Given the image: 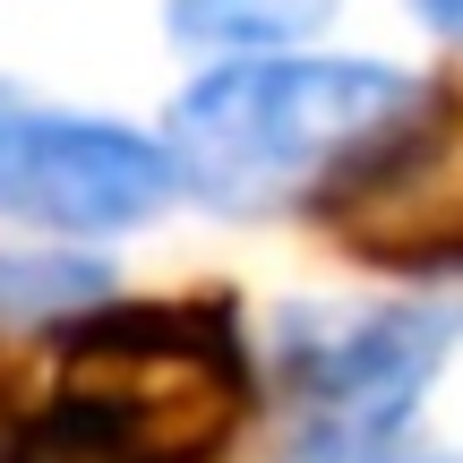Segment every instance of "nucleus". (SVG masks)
Wrapping results in <instances>:
<instances>
[{
  "instance_id": "nucleus-1",
  "label": "nucleus",
  "mask_w": 463,
  "mask_h": 463,
  "mask_svg": "<svg viewBox=\"0 0 463 463\" xmlns=\"http://www.w3.org/2000/svg\"><path fill=\"white\" fill-rule=\"evenodd\" d=\"M249 412V344L223 300H103L61 326V369L17 412L9 463H206Z\"/></svg>"
},
{
  "instance_id": "nucleus-2",
  "label": "nucleus",
  "mask_w": 463,
  "mask_h": 463,
  "mask_svg": "<svg viewBox=\"0 0 463 463\" xmlns=\"http://www.w3.org/2000/svg\"><path fill=\"white\" fill-rule=\"evenodd\" d=\"M420 103V86L386 61L335 52H275L223 61L172 103V181L223 215H266L309 181H335L369 137H386Z\"/></svg>"
},
{
  "instance_id": "nucleus-3",
  "label": "nucleus",
  "mask_w": 463,
  "mask_h": 463,
  "mask_svg": "<svg viewBox=\"0 0 463 463\" xmlns=\"http://www.w3.org/2000/svg\"><path fill=\"white\" fill-rule=\"evenodd\" d=\"M455 352V317L430 309H300L283 326V378L300 403V463H386L403 455V420L420 412L438 361Z\"/></svg>"
},
{
  "instance_id": "nucleus-4",
  "label": "nucleus",
  "mask_w": 463,
  "mask_h": 463,
  "mask_svg": "<svg viewBox=\"0 0 463 463\" xmlns=\"http://www.w3.org/2000/svg\"><path fill=\"white\" fill-rule=\"evenodd\" d=\"M172 155L120 120L86 112H43V103L0 86V215L34 232H129L164 215L172 198Z\"/></svg>"
},
{
  "instance_id": "nucleus-5",
  "label": "nucleus",
  "mask_w": 463,
  "mask_h": 463,
  "mask_svg": "<svg viewBox=\"0 0 463 463\" xmlns=\"http://www.w3.org/2000/svg\"><path fill=\"white\" fill-rule=\"evenodd\" d=\"M309 206L352 258L455 266L463 258V95H420Z\"/></svg>"
},
{
  "instance_id": "nucleus-6",
  "label": "nucleus",
  "mask_w": 463,
  "mask_h": 463,
  "mask_svg": "<svg viewBox=\"0 0 463 463\" xmlns=\"http://www.w3.org/2000/svg\"><path fill=\"white\" fill-rule=\"evenodd\" d=\"M335 0H172V43L232 52V61H275L300 34H317Z\"/></svg>"
},
{
  "instance_id": "nucleus-7",
  "label": "nucleus",
  "mask_w": 463,
  "mask_h": 463,
  "mask_svg": "<svg viewBox=\"0 0 463 463\" xmlns=\"http://www.w3.org/2000/svg\"><path fill=\"white\" fill-rule=\"evenodd\" d=\"M112 300V266L95 249H0V317H86Z\"/></svg>"
},
{
  "instance_id": "nucleus-8",
  "label": "nucleus",
  "mask_w": 463,
  "mask_h": 463,
  "mask_svg": "<svg viewBox=\"0 0 463 463\" xmlns=\"http://www.w3.org/2000/svg\"><path fill=\"white\" fill-rule=\"evenodd\" d=\"M420 17H430L438 34H455V43H463V0H420Z\"/></svg>"
},
{
  "instance_id": "nucleus-9",
  "label": "nucleus",
  "mask_w": 463,
  "mask_h": 463,
  "mask_svg": "<svg viewBox=\"0 0 463 463\" xmlns=\"http://www.w3.org/2000/svg\"><path fill=\"white\" fill-rule=\"evenodd\" d=\"M9 438H17V412H9V361H0V463H9Z\"/></svg>"
},
{
  "instance_id": "nucleus-10",
  "label": "nucleus",
  "mask_w": 463,
  "mask_h": 463,
  "mask_svg": "<svg viewBox=\"0 0 463 463\" xmlns=\"http://www.w3.org/2000/svg\"><path fill=\"white\" fill-rule=\"evenodd\" d=\"M386 463H447V455H386Z\"/></svg>"
}]
</instances>
